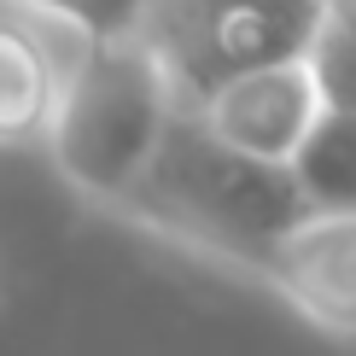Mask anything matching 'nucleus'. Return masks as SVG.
I'll return each instance as SVG.
<instances>
[{
	"label": "nucleus",
	"mask_w": 356,
	"mask_h": 356,
	"mask_svg": "<svg viewBox=\"0 0 356 356\" xmlns=\"http://www.w3.org/2000/svg\"><path fill=\"white\" fill-rule=\"evenodd\" d=\"M304 211H316V204L298 187L292 164L240 152L222 135H211L193 106H181L158 164L146 170L135 204H129L123 228L170 245L175 257L199 263V269H216L222 280L263 292L269 245Z\"/></svg>",
	"instance_id": "nucleus-1"
},
{
	"label": "nucleus",
	"mask_w": 356,
	"mask_h": 356,
	"mask_svg": "<svg viewBox=\"0 0 356 356\" xmlns=\"http://www.w3.org/2000/svg\"><path fill=\"white\" fill-rule=\"evenodd\" d=\"M164 53L152 35L135 41H70L65 88L47 129V170L88 216L123 222L146 170L158 164L181 117Z\"/></svg>",
	"instance_id": "nucleus-2"
},
{
	"label": "nucleus",
	"mask_w": 356,
	"mask_h": 356,
	"mask_svg": "<svg viewBox=\"0 0 356 356\" xmlns=\"http://www.w3.org/2000/svg\"><path fill=\"white\" fill-rule=\"evenodd\" d=\"M321 6L327 0H164L152 18V47L193 106L240 70L304 58Z\"/></svg>",
	"instance_id": "nucleus-3"
},
{
	"label": "nucleus",
	"mask_w": 356,
	"mask_h": 356,
	"mask_svg": "<svg viewBox=\"0 0 356 356\" xmlns=\"http://www.w3.org/2000/svg\"><path fill=\"white\" fill-rule=\"evenodd\" d=\"M263 292L309 333L356 345V211H304L269 245Z\"/></svg>",
	"instance_id": "nucleus-4"
},
{
	"label": "nucleus",
	"mask_w": 356,
	"mask_h": 356,
	"mask_svg": "<svg viewBox=\"0 0 356 356\" xmlns=\"http://www.w3.org/2000/svg\"><path fill=\"white\" fill-rule=\"evenodd\" d=\"M193 111L228 146L269 158V164H292L304 140L316 135V123L327 117V94H321L309 58H280V65H257L216 82L211 94L193 99Z\"/></svg>",
	"instance_id": "nucleus-5"
},
{
	"label": "nucleus",
	"mask_w": 356,
	"mask_h": 356,
	"mask_svg": "<svg viewBox=\"0 0 356 356\" xmlns=\"http://www.w3.org/2000/svg\"><path fill=\"white\" fill-rule=\"evenodd\" d=\"M65 58L70 35L18 6H0V152H47Z\"/></svg>",
	"instance_id": "nucleus-6"
},
{
	"label": "nucleus",
	"mask_w": 356,
	"mask_h": 356,
	"mask_svg": "<svg viewBox=\"0 0 356 356\" xmlns=\"http://www.w3.org/2000/svg\"><path fill=\"white\" fill-rule=\"evenodd\" d=\"M292 175L309 193V204L356 211V111H327L304 152L292 158Z\"/></svg>",
	"instance_id": "nucleus-7"
},
{
	"label": "nucleus",
	"mask_w": 356,
	"mask_h": 356,
	"mask_svg": "<svg viewBox=\"0 0 356 356\" xmlns=\"http://www.w3.org/2000/svg\"><path fill=\"white\" fill-rule=\"evenodd\" d=\"M0 6H18L70 41H135L152 35L164 0H0Z\"/></svg>",
	"instance_id": "nucleus-8"
},
{
	"label": "nucleus",
	"mask_w": 356,
	"mask_h": 356,
	"mask_svg": "<svg viewBox=\"0 0 356 356\" xmlns=\"http://www.w3.org/2000/svg\"><path fill=\"white\" fill-rule=\"evenodd\" d=\"M309 65L327 94V111H356V0H327L309 41Z\"/></svg>",
	"instance_id": "nucleus-9"
}]
</instances>
